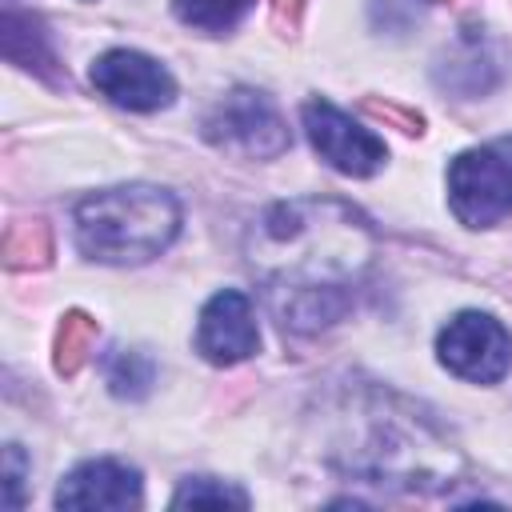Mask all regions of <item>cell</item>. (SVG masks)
<instances>
[{"mask_svg": "<svg viewBox=\"0 0 512 512\" xmlns=\"http://www.w3.org/2000/svg\"><path fill=\"white\" fill-rule=\"evenodd\" d=\"M372 232L340 200H288L260 216L248 264L264 280L268 308L292 332L332 324L368 272Z\"/></svg>", "mask_w": 512, "mask_h": 512, "instance_id": "1", "label": "cell"}, {"mask_svg": "<svg viewBox=\"0 0 512 512\" xmlns=\"http://www.w3.org/2000/svg\"><path fill=\"white\" fill-rule=\"evenodd\" d=\"M76 248L100 264H140L160 256L176 228L180 204L152 184H120L76 204Z\"/></svg>", "mask_w": 512, "mask_h": 512, "instance_id": "2", "label": "cell"}, {"mask_svg": "<svg viewBox=\"0 0 512 512\" xmlns=\"http://www.w3.org/2000/svg\"><path fill=\"white\" fill-rule=\"evenodd\" d=\"M448 200L460 224L492 228L512 216V136L468 148L448 164Z\"/></svg>", "mask_w": 512, "mask_h": 512, "instance_id": "3", "label": "cell"}, {"mask_svg": "<svg viewBox=\"0 0 512 512\" xmlns=\"http://www.w3.org/2000/svg\"><path fill=\"white\" fill-rule=\"evenodd\" d=\"M204 136L216 148L240 152V156H280L288 148V128L276 112V104L256 88H232L208 116Z\"/></svg>", "mask_w": 512, "mask_h": 512, "instance_id": "4", "label": "cell"}, {"mask_svg": "<svg viewBox=\"0 0 512 512\" xmlns=\"http://www.w3.org/2000/svg\"><path fill=\"white\" fill-rule=\"evenodd\" d=\"M440 364L472 384H496L512 368V336L488 312H460L436 336Z\"/></svg>", "mask_w": 512, "mask_h": 512, "instance_id": "5", "label": "cell"}, {"mask_svg": "<svg viewBox=\"0 0 512 512\" xmlns=\"http://www.w3.org/2000/svg\"><path fill=\"white\" fill-rule=\"evenodd\" d=\"M300 116H304V132H308L312 148L336 172H344V176H372L376 168H384V160H388L384 140L376 132H368L364 124H356L352 116H344L336 104L312 96V100H304Z\"/></svg>", "mask_w": 512, "mask_h": 512, "instance_id": "6", "label": "cell"}, {"mask_svg": "<svg viewBox=\"0 0 512 512\" xmlns=\"http://www.w3.org/2000/svg\"><path fill=\"white\" fill-rule=\"evenodd\" d=\"M92 84L100 96H108L112 104L120 108H132V112H156V108H168L172 96H176V80L172 72L144 56V52H132V48H112L104 52L96 64H92Z\"/></svg>", "mask_w": 512, "mask_h": 512, "instance_id": "7", "label": "cell"}, {"mask_svg": "<svg viewBox=\"0 0 512 512\" xmlns=\"http://www.w3.org/2000/svg\"><path fill=\"white\" fill-rule=\"evenodd\" d=\"M260 348V332H256V316L244 292L224 288L216 292L204 308H200V324H196V352L208 364H240Z\"/></svg>", "mask_w": 512, "mask_h": 512, "instance_id": "8", "label": "cell"}, {"mask_svg": "<svg viewBox=\"0 0 512 512\" xmlns=\"http://www.w3.org/2000/svg\"><path fill=\"white\" fill-rule=\"evenodd\" d=\"M140 476L120 460H84L56 488V508H136Z\"/></svg>", "mask_w": 512, "mask_h": 512, "instance_id": "9", "label": "cell"}, {"mask_svg": "<svg viewBox=\"0 0 512 512\" xmlns=\"http://www.w3.org/2000/svg\"><path fill=\"white\" fill-rule=\"evenodd\" d=\"M256 0H172L180 24L200 28V32H228L240 24V16L252 8Z\"/></svg>", "mask_w": 512, "mask_h": 512, "instance_id": "10", "label": "cell"}, {"mask_svg": "<svg viewBox=\"0 0 512 512\" xmlns=\"http://www.w3.org/2000/svg\"><path fill=\"white\" fill-rule=\"evenodd\" d=\"M92 340H96V320L84 316V312H68L64 324H60V332H56V368L72 376L88 360Z\"/></svg>", "mask_w": 512, "mask_h": 512, "instance_id": "11", "label": "cell"}, {"mask_svg": "<svg viewBox=\"0 0 512 512\" xmlns=\"http://www.w3.org/2000/svg\"><path fill=\"white\" fill-rule=\"evenodd\" d=\"M104 376H108L116 396H144L152 384V360L136 348H116L104 360Z\"/></svg>", "mask_w": 512, "mask_h": 512, "instance_id": "12", "label": "cell"}, {"mask_svg": "<svg viewBox=\"0 0 512 512\" xmlns=\"http://www.w3.org/2000/svg\"><path fill=\"white\" fill-rule=\"evenodd\" d=\"M48 252H52V240H48V228H44L40 220L12 224V228L4 232V264H12V268L40 264Z\"/></svg>", "mask_w": 512, "mask_h": 512, "instance_id": "13", "label": "cell"}, {"mask_svg": "<svg viewBox=\"0 0 512 512\" xmlns=\"http://www.w3.org/2000/svg\"><path fill=\"white\" fill-rule=\"evenodd\" d=\"M204 508V504H212V508H224V504H232V508H248V496L240 492V488H232V484H224V480H212V476H196V480H184L180 488H176V496H172V508Z\"/></svg>", "mask_w": 512, "mask_h": 512, "instance_id": "14", "label": "cell"}, {"mask_svg": "<svg viewBox=\"0 0 512 512\" xmlns=\"http://www.w3.org/2000/svg\"><path fill=\"white\" fill-rule=\"evenodd\" d=\"M16 488H20V448H16V444H8V508H16V504H20Z\"/></svg>", "mask_w": 512, "mask_h": 512, "instance_id": "15", "label": "cell"}]
</instances>
